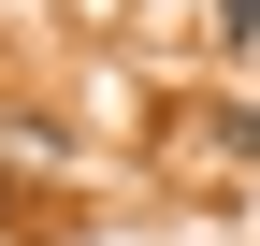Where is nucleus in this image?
Masks as SVG:
<instances>
[{
    "instance_id": "1",
    "label": "nucleus",
    "mask_w": 260,
    "mask_h": 246,
    "mask_svg": "<svg viewBox=\"0 0 260 246\" xmlns=\"http://www.w3.org/2000/svg\"><path fill=\"white\" fill-rule=\"evenodd\" d=\"M217 44H260V0H217Z\"/></svg>"
}]
</instances>
